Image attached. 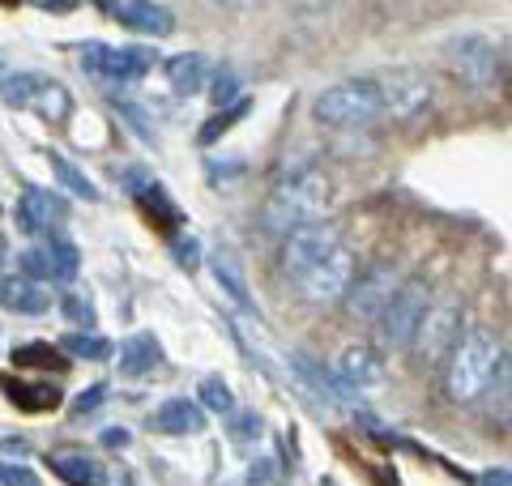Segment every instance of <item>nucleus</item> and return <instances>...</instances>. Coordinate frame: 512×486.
Masks as SVG:
<instances>
[{
    "label": "nucleus",
    "mask_w": 512,
    "mask_h": 486,
    "mask_svg": "<svg viewBox=\"0 0 512 486\" xmlns=\"http://www.w3.org/2000/svg\"><path fill=\"white\" fill-rule=\"evenodd\" d=\"M500 371H504L500 342H495L487 329H470V333L457 337L453 350H448V359H444V393H448V401L470 405L495 384Z\"/></svg>",
    "instance_id": "f257e3e1"
},
{
    "label": "nucleus",
    "mask_w": 512,
    "mask_h": 486,
    "mask_svg": "<svg viewBox=\"0 0 512 486\" xmlns=\"http://www.w3.org/2000/svg\"><path fill=\"white\" fill-rule=\"evenodd\" d=\"M329 205V180L316 167H299L269 192V201L261 209V226L269 235H291L295 226L320 222Z\"/></svg>",
    "instance_id": "f03ea898"
},
{
    "label": "nucleus",
    "mask_w": 512,
    "mask_h": 486,
    "mask_svg": "<svg viewBox=\"0 0 512 486\" xmlns=\"http://www.w3.org/2000/svg\"><path fill=\"white\" fill-rule=\"evenodd\" d=\"M316 120L325 128H367L380 120V94L376 81H338L325 94H316Z\"/></svg>",
    "instance_id": "7ed1b4c3"
},
{
    "label": "nucleus",
    "mask_w": 512,
    "mask_h": 486,
    "mask_svg": "<svg viewBox=\"0 0 512 486\" xmlns=\"http://www.w3.org/2000/svg\"><path fill=\"white\" fill-rule=\"evenodd\" d=\"M77 64H82V73H90L94 81H107V86H137L150 73L154 56L146 47H111L90 39L77 47Z\"/></svg>",
    "instance_id": "20e7f679"
},
{
    "label": "nucleus",
    "mask_w": 512,
    "mask_h": 486,
    "mask_svg": "<svg viewBox=\"0 0 512 486\" xmlns=\"http://www.w3.org/2000/svg\"><path fill=\"white\" fill-rule=\"evenodd\" d=\"M427 307H431V290H427V282H402L393 290V299H389V307L380 312V342H384V350H402V346H410V337H414V329H419V320L427 316Z\"/></svg>",
    "instance_id": "39448f33"
},
{
    "label": "nucleus",
    "mask_w": 512,
    "mask_h": 486,
    "mask_svg": "<svg viewBox=\"0 0 512 486\" xmlns=\"http://www.w3.org/2000/svg\"><path fill=\"white\" fill-rule=\"evenodd\" d=\"M376 94H380V116L414 120L431 103V77L423 69H414V64H402V69H389L376 81Z\"/></svg>",
    "instance_id": "423d86ee"
},
{
    "label": "nucleus",
    "mask_w": 512,
    "mask_h": 486,
    "mask_svg": "<svg viewBox=\"0 0 512 486\" xmlns=\"http://www.w3.org/2000/svg\"><path fill=\"white\" fill-rule=\"evenodd\" d=\"M397 286H402V282H397V269H393L389 261H380V265H372V269H363L359 278H350L346 295H342L346 316H350V320H359V324H376L380 312L389 307V299H393V290H397Z\"/></svg>",
    "instance_id": "0eeeda50"
},
{
    "label": "nucleus",
    "mask_w": 512,
    "mask_h": 486,
    "mask_svg": "<svg viewBox=\"0 0 512 486\" xmlns=\"http://www.w3.org/2000/svg\"><path fill=\"white\" fill-rule=\"evenodd\" d=\"M338 231H333L329 222H308V226H295L291 235H282V256H278V265L286 278H303L312 265H320L325 256L338 248Z\"/></svg>",
    "instance_id": "6e6552de"
},
{
    "label": "nucleus",
    "mask_w": 512,
    "mask_h": 486,
    "mask_svg": "<svg viewBox=\"0 0 512 486\" xmlns=\"http://www.w3.org/2000/svg\"><path fill=\"white\" fill-rule=\"evenodd\" d=\"M18 269L22 278L30 282H73L77 269H82V256H77V248L69 239H52L47 235L43 243H30V248L18 256Z\"/></svg>",
    "instance_id": "1a4fd4ad"
},
{
    "label": "nucleus",
    "mask_w": 512,
    "mask_h": 486,
    "mask_svg": "<svg viewBox=\"0 0 512 486\" xmlns=\"http://www.w3.org/2000/svg\"><path fill=\"white\" fill-rule=\"evenodd\" d=\"M457 337H461V307L436 303V307H427V316L419 320V329H414L410 350L419 363H440V359H448Z\"/></svg>",
    "instance_id": "9d476101"
},
{
    "label": "nucleus",
    "mask_w": 512,
    "mask_h": 486,
    "mask_svg": "<svg viewBox=\"0 0 512 486\" xmlns=\"http://www.w3.org/2000/svg\"><path fill=\"white\" fill-rule=\"evenodd\" d=\"M350 278H355V261H350V252L338 243V248H333L325 261L312 265V269L303 273V278H295V282H299V295L308 299V303H338V299L346 295Z\"/></svg>",
    "instance_id": "9b49d317"
},
{
    "label": "nucleus",
    "mask_w": 512,
    "mask_h": 486,
    "mask_svg": "<svg viewBox=\"0 0 512 486\" xmlns=\"http://www.w3.org/2000/svg\"><path fill=\"white\" fill-rule=\"evenodd\" d=\"M444 60L466 86H491L495 81V43L483 35H461L444 43Z\"/></svg>",
    "instance_id": "f8f14e48"
},
{
    "label": "nucleus",
    "mask_w": 512,
    "mask_h": 486,
    "mask_svg": "<svg viewBox=\"0 0 512 486\" xmlns=\"http://www.w3.org/2000/svg\"><path fill=\"white\" fill-rule=\"evenodd\" d=\"M69 218V201L52 188H22L18 197V231L26 235H52V226Z\"/></svg>",
    "instance_id": "ddd939ff"
},
{
    "label": "nucleus",
    "mask_w": 512,
    "mask_h": 486,
    "mask_svg": "<svg viewBox=\"0 0 512 486\" xmlns=\"http://www.w3.org/2000/svg\"><path fill=\"white\" fill-rule=\"evenodd\" d=\"M120 26L137 30V35L150 39H167L175 30V13L167 5H150V0H120V5H103Z\"/></svg>",
    "instance_id": "4468645a"
},
{
    "label": "nucleus",
    "mask_w": 512,
    "mask_h": 486,
    "mask_svg": "<svg viewBox=\"0 0 512 486\" xmlns=\"http://www.w3.org/2000/svg\"><path fill=\"white\" fill-rule=\"evenodd\" d=\"M150 427L158 435H201L205 431V410L197 401H188V397H171V401H163L154 410Z\"/></svg>",
    "instance_id": "2eb2a0df"
},
{
    "label": "nucleus",
    "mask_w": 512,
    "mask_h": 486,
    "mask_svg": "<svg viewBox=\"0 0 512 486\" xmlns=\"http://www.w3.org/2000/svg\"><path fill=\"white\" fill-rule=\"evenodd\" d=\"M0 307L5 312H18V316H43L52 307V290H43L39 282L30 278H0Z\"/></svg>",
    "instance_id": "dca6fc26"
},
{
    "label": "nucleus",
    "mask_w": 512,
    "mask_h": 486,
    "mask_svg": "<svg viewBox=\"0 0 512 486\" xmlns=\"http://www.w3.org/2000/svg\"><path fill=\"white\" fill-rule=\"evenodd\" d=\"M291 363H295V371H299V380H308L325 401H333V405H355V388H350L342 376L325 371L316 359H308V354H291Z\"/></svg>",
    "instance_id": "f3484780"
},
{
    "label": "nucleus",
    "mask_w": 512,
    "mask_h": 486,
    "mask_svg": "<svg viewBox=\"0 0 512 486\" xmlns=\"http://www.w3.org/2000/svg\"><path fill=\"white\" fill-rule=\"evenodd\" d=\"M52 474L64 478L69 486H107V469L103 461L86 457V452H52Z\"/></svg>",
    "instance_id": "a211bd4d"
},
{
    "label": "nucleus",
    "mask_w": 512,
    "mask_h": 486,
    "mask_svg": "<svg viewBox=\"0 0 512 486\" xmlns=\"http://www.w3.org/2000/svg\"><path fill=\"white\" fill-rule=\"evenodd\" d=\"M120 376H146L163 363V346H158L154 333H133L128 342H120Z\"/></svg>",
    "instance_id": "6ab92c4d"
},
{
    "label": "nucleus",
    "mask_w": 512,
    "mask_h": 486,
    "mask_svg": "<svg viewBox=\"0 0 512 486\" xmlns=\"http://www.w3.org/2000/svg\"><path fill=\"white\" fill-rule=\"evenodd\" d=\"M163 69H167L171 90L184 94V99H192L197 90H205V77H210V64H205L201 52H180V56H171Z\"/></svg>",
    "instance_id": "aec40b11"
},
{
    "label": "nucleus",
    "mask_w": 512,
    "mask_h": 486,
    "mask_svg": "<svg viewBox=\"0 0 512 486\" xmlns=\"http://www.w3.org/2000/svg\"><path fill=\"white\" fill-rule=\"evenodd\" d=\"M210 269H214L218 286L227 290V295H231L239 307H248V312H256V307H252V295H248V282H244V269H239V256H235L231 248H218V252L210 256Z\"/></svg>",
    "instance_id": "412c9836"
},
{
    "label": "nucleus",
    "mask_w": 512,
    "mask_h": 486,
    "mask_svg": "<svg viewBox=\"0 0 512 486\" xmlns=\"http://www.w3.org/2000/svg\"><path fill=\"white\" fill-rule=\"evenodd\" d=\"M9 401L18 405V410H30V414H47L60 405V388L56 384H22V380H9L5 384Z\"/></svg>",
    "instance_id": "4be33fe9"
},
{
    "label": "nucleus",
    "mask_w": 512,
    "mask_h": 486,
    "mask_svg": "<svg viewBox=\"0 0 512 486\" xmlns=\"http://www.w3.org/2000/svg\"><path fill=\"white\" fill-rule=\"evenodd\" d=\"M380 376H384V363L367 346H350L342 354V380L350 388H367V384H376Z\"/></svg>",
    "instance_id": "5701e85b"
},
{
    "label": "nucleus",
    "mask_w": 512,
    "mask_h": 486,
    "mask_svg": "<svg viewBox=\"0 0 512 486\" xmlns=\"http://www.w3.org/2000/svg\"><path fill=\"white\" fill-rule=\"evenodd\" d=\"M56 350H64V354H69V359L103 363V359H111V350H116V346H111L107 337H99V333H86V329H82V333H64Z\"/></svg>",
    "instance_id": "b1692460"
},
{
    "label": "nucleus",
    "mask_w": 512,
    "mask_h": 486,
    "mask_svg": "<svg viewBox=\"0 0 512 486\" xmlns=\"http://www.w3.org/2000/svg\"><path fill=\"white\" fill-rule=\"evenodd\" d=\"M47 162H52L56 180H60L64 188H69L73 197H82V201H99V197H103V192L90 184V175H86V171H77V167H73V162L64 158V154H56V150H52V154H47Z\"/></svg>",
    "instance_id": "393cba45"
},
{
    "label": "nucleus",
    "mask_w": 512,
    "mask_h": 486,
    "mask_svg": "<svg viewBox=\"0 0 512 486\" xmlns=\"http://www.w3.org/2000/svg\"><path fill=\"white\" fill-rule=\"evenodd\" d=\"M30 107H35L43 120H64L73 111V99H69V90H64L60 81L43 77V86H39V94H35V103H30Z\"/></svg>",
    "instance_id": "a878e982"
},
{
    "label": "nucleus",
    "mask_w": 512,
    "mask_h": 486,
    "mask_svg": "<svg viewBox=\"0 0 512 486\" xmlns=\"http://www.w3.org/2000/svg\"><path fill=\"white\" fill-rule=\"evenodd\" d=\"M248 111H252V99H239V103H231V107L214 111V120L201 128V133H197V141H201V145H214V141H218L222 133H231V128H235L239 120H244Z\"/></svg>",
    "instance_id": "bb28decb"
},
{
    "label": "nucleus",
    "mask_w": 512,
    "mask_h": 486,
    "mask_svg": "<svg viewBox=\"0 0 512 486\" xmlns=\"http://www.w3.org/2000/svg\"><path fill=\"white\" fill-rule=\"evenodd\" d=\"M39 86H43L39 73H13V77L0 81V99H5L9 107H30L35 103V94H39Z\"/></svg>",
    "instance_id": "cd10ccee"
},
{
    "label": "nucleus",
    "mask_w": 512,
    "mask_h": 486,
    "mask_svg": "<svg viewBox=\"0 0 512 486\" xmlns=\"http://www.w3.org/2000/svg\"><path fill=\"white\" fill-rule=\"evenodd\" d=\"M197 393H201V401H197L201 410H214V414H231L235 410V393H231V384L222 376H205Z\"/></svg>",
    "instance_id": "c85d7f7f"
},
{
    "label": "nucleus",
    "mask_w": 512,
    "mask_h": 486,
    "mask_svg": "<svg viewBox=\"0 0 512 486\" xmlns=\"http://www.w3.org/2000/svg\"><path fill=\"white\" fill-rule=\"evenodd\" d=\"M13 359H18V367H64V363H69V359H60V350L47 346V342L18 346V350H13Z\"/></svg>",
    "instance_id": "c756f323"
},
{
    "label": "nucleus",
    "mask_w": 512,
    "mask_h": 486,
    "mask_svg": "<svg viewBox=\"0 0 512 486\" xmlns=\"http://www.w3.org/2000/svg\"><path fill=\"white\" fill-rule=\"evenodd\" d=\"M265 435V423L256 410H231V440L235 444H256Z\"/></svg>",
    "instance_id": "7c9ffc66"
},
{
    "label": "nucleus",
    "mask_w": 512,
    "mask_h": 486,
    "mask_svg": "<svg viewBox=\"0 0 512 486\" xmlns=\"http://www.w3.org/2000/svg\"><path fill=\"white\" fill-rule=\"evenodd\" d=\"M60 307H64V316H69L73 324H82L86 333H90V324L99 320V316H94V303H90V299L82 295V290H69V295L60 299Z\"/></svg>",
    "instance_id": "2f4dec72"
},
{
    "label": "nucleus",
    "mask_w": 512,
    "mask_h": 486,
    "mask_svg": "<svg viewBox=\"0 0 512 486\" xmlns=\"http://www.w3.org/2000/svg\"><path fill=\"white\" fill-rule=\"evenodd\" d=\"M239 94V81H235V73L231 69H218V77H214V90H210V99H214V107L222 111V107H231V103H239L235 99Z\"/></svg>",
    "instance_id": "473e14b6"
},
{
    "label": "nucleus",
    "mask_w": 512,
    "mask_h": 486,
    "mask_svg": "<svg viewBox=\"0 0 512 486\" xmlns=\"http://www.w3.org/2000/svg\"><path fill=\"white\" fill-rule=\"evenodd\" d=\"M0 486H39V474L18 461H0Z\"/></svg>",
    "instance_id": "72a5a7b5"
},
{
    "label": "nucleus",
    "mask_w": 512,
    "mask_h": 486,
    "mask_svg": "<svg viewBox=\"0 0 512 486\" xmlns=\"http://www.w3.org/2000/svg\"><path fill=\"white\" fill-rule=\"evenodd\" d=\"M171 252H175V265H180V269H188V273L201 269V243L192 239V235H188V239H175Z\"/></svg>",
    "instance_id": "f704fd0d"
},
{
    "label": "nucleus",
    "mask_w": 512,
    "mask_h": 486,
    "mask_svg": "<svg viewBox=\"0 0 512 486\" xmlns=\"http://www.w3.org/2000/svg\"><path fill=\"white\" fill-rule=\"evenodd\" d=\"M103 397H107V384H90V388H82V393L73 397V418H82V414H90V410H99Z\"/></svg>",
    "instance_id": "c9c22d12"
},
{
    "label": "nucleus",
    "mask_w": 512,
    "mask_h": 486,
    "mask_svg": "<svg viewBox=\"0 0 512 486\" xmlns=\"http://www.w3.org/2000/svg\"><path fill=\"white\" fill-rule=\"evenodd\" d=\"M478 486H512V474H508V465H495V469H487V474L478 478Z\"/></svg>",
    "instance_id": "e433bc0d"
},
{
    "label": "nucleus",
    "mask_w": 512,
    "mask_h": 486,
    "mask_svg": "<svg viewBox=\"0 0 512 486\" xmlns=\"http://www.w3.org/2000/svg\"><path fill=\"white\" fill-rule=\"evenodd\" d=\"M103 444H107V448H124V444H128V431H124V427H120V431H103Z\"/></svg>",
    "instance_id": "4c0bfd02"
},
{
    "label": "nucleus",
    "mask_w": 512,
    "mask_h": 486,
    "mask_svg": "<svg viewBox=\"0 0 512 486\" xmlns=\"http://www.w3.org/2000/svg\"><path fill=\"white\" fill-rule=\"evenodd\" d=\"M0 452H26V440H18V435H9V440H0Z\"/></svg>",
    "instance_id": "58836bf2"
},
{
    "label": "nucleus",
    "mask_w": 512,
    "mask_h": 486,
    "mask_svg": "<svg viewBox=\"0 0 512 486\" xmlns=\"http://www.w3.org/2000/svg\"><path fill=\"white\" fill-rule=\"evenodd\" d=\"M43 9L47 13H64V9H73V0H43Z\"/></svg>",
    "instance_id": "ea45409f"
},
{
    "label": "nucleus",
    "mask_w": 512,
    "mask_h": 486,
    "mask_svg": "<svg viewBox=\"0 0 512 486\" xmlns=\"http://www.w3.org/2000/svg\"><path fill=\"white\" fill-rule=\"evenodd\" d=\"M5 256H9V243H5V235H0V265H5Z\"/></svg>",
    "instance_id": "a19ab883"
}]
</instances>
